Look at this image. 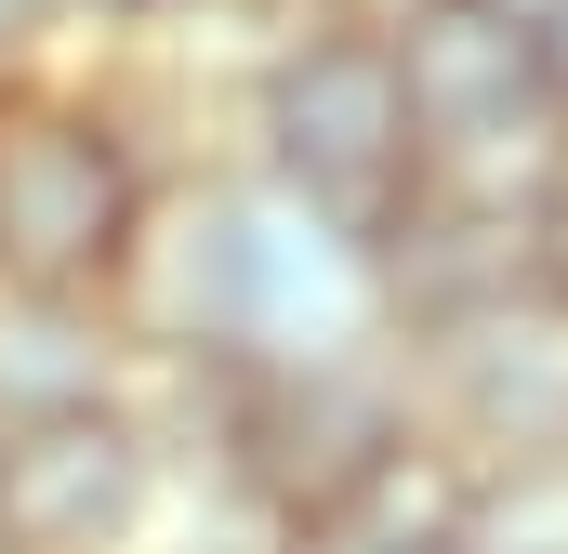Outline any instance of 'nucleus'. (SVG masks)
Instances as JSON below:
<instances>
[{
	"label": "nucleus",
	"instance_id": "nucleus-9",
	"mask_svg": "<svg viewBox=\"0 0 568 554\" xmlns=\"http://www.w3.org/2000/svg\"><path fill=\"white\" fill-rule=\"evenodd\" d=\"M53 53H67L53 0H0V80H27V66H53Z\"/></svg>",
	"mask_w": 568,
	"mask_h": 554
},
{
	"label": "nucleus",
	"instance_id": "nucleus-6",
	"mask_svg": "<svg viewBox=\"0 0 568 554\" xmlns=\"http://www.w3.org/2000/svg\"><path fill=\"white\" fill-rule=\"evenodd\" d=\"M106 397H145V357L120 330V304L106 290H0V435L106 410Z\"/></svg>",
	"mask_w": 568,
	"mask_h": 554
},
{
	"label": "nucleus",
	"instance_id": "nucleus-7",
	"mask_svg": "<svg viewBox=\"0 0 568 554\" xmlns=\"http://www.w3.org/2000/svg\"><path fill=\"white\" fill-rule=\"evenodd\" d=\"M449 554H568V449L463 462L449 475Z\"/></svg>",
	"mask_w": 568,
	"mask_h": 554
},
{
	"label": "nucleus",
	"instance_id": "nucleus-13",
	"mask_svg": "<svg viewBox=\"0 0 568 554\" xmlns=\"http://www.w3.org/2000/svg\"><path fill=\"white\" fill-rule=\"evenodd\" d=\"M529 53H542V106L568 120V13H556V27H529Z\"/></svg>",
	"mask_w": 568,
	"mask_h": 554
},
{
	"label": "nucleus",
	"instance_id": "nucleus-11",
	"mask_svg": "<svg viewBox=\"0 0 568 554\" xmlns=\"http://www.w3.org/2000/svg\"><path fill=\"white\" fill-rule=\"evenodd\" d=\"M291 554H436V542H410V529H371V515H344V529H304Z\"/></svg>",
	"mask_w": 568,
	"mask_h": 554
},
{
	"label": "nucleus",
	"instance_id": "nucleus-8",
	"mask_svg": "<svg viewBox=\"0 0 568 554\" xmlns=\"http://www.w3.org/2000/svg\"><path fill=\"white\" fill-rule=\"evenodd\" d=\"M185 13H199V0H53L67 53H159V40H172Z\"/></svg>",
	"mask_w": 568,
	"mask_h": 554
},
{
	"label": "nucleus",
	"instance_id": "nucleus-1",
	"mask_svg": "<svg viewBox=\"0 0 568 554\" xmlns=\"http://www.w3.org/2000/svg\"><path fill=\"white\" fill-rule=\"evenodd\" d=\"M106 304H120L145 370H304V357L397 343L371 238H344L331 212L278 198L225 145L159 185V212H145V238H133Z\"/></svg>",
	"mask_w": 568,
	"mask_h": 554
},
{
	"label": "nucleus",
	"instance_id": "nucleus-10",
	"mask_svg": "<svg viewBox=\"0 0 568 554\" xmlns=\"http://www.w3.org/2000/svg\"><path fill=\"white\" fill-rule=\"evenodd\" d=\"M529 277L568 304V158H556V185H542V212H529Z\"/></svg>",
	"mask_w": 568,
	"mask_h": 554
},
{
	"label": "nucleus",
	"instance_id": "nucleus-2",
	"mask_svg": "<svg viewBox=\"0 0 568 554\" xmlns=\"http://www.w3.org/2000/svg\"><path fill=\"white\" fill-rule=\"evenodd\" d=\"M185 93L133 53H53L0 80V290H120L145 212L199 133H172Z\"/></svg>",
	"mask_w": 568,
	"mask_h": 554
},
{
	"label": "nucleus",
	"instance_id": "nucleus-3",
	"mask_svg": "<svg viewBox=\"0 0 568 554\" xmlns=\"http://www.w3.org/2000/svg\"><path fill=\"white\" fill-rule=\"evenodd\" d=\"M225 158L265 172L278 198L331 212L344 238H384L424 185V120L397 93V53L371 13H331V27H265L225 80Z\"/></svg>",
	"mask_w": 568,
	"mask_h": 554
},
{
	"label": "nucleus",
	"instance_id": "nucleus-4",
	"mask_svg": "<svg viewBox=\"0 0 568 554\" xmlns=\"http://www.w3.org/2000/svg\"><path fill=\"white\" fill-rule=\"evenodd\" d=\"M397 370H410V410L449 462H516V449H568V304L542 277L397 330Z\"/></svg>",
	"mask_w": 568,
	"mask_h": 554
},
{
	"label": "nucleus",
	"instance_id": "nucleus-12",
	"mask_svg": "<svg viewBox=\"0 0 568 554\" xmlns=\"http://www.w3.org/2000/svg\"><path fill=\"white\" fill-rule=\"evenodd\" d=\"M252 27H331V13H384V0H239Z\"/></svg>",
	"mask_w": 568,
	"mask_h": 554
},
{
	"label": "nucleus",
	"instance_id": "nucleus-5",
	"mask_svg": "<svg viewBox=\"0 0 568 554\" xmlns=\"http://www.w3.org/2000/svg\"><path fill=\"white\" fill-rule=\"evenodd\" d=\"M172 489V435L145 397L0 435V554H133Z\"/></svg>",
	"mask_w": 568,
	"mask_h": 554
},
{
	"label": "nucleus",
	"instance_id": "nucleus-14",
	"mask_svg": "<svg viewBox=\"0 0 568 554\" xmlns=\"http://www.w3.org/2000/svg\"><path fill=\"white\" fill-rule=\"evenodd\" d=\"M489 13H503V27H556L568 0H489Z\"/></svg>",
	"mask_w": 568,
	"mask_h": 554
}]
</instances>
